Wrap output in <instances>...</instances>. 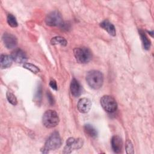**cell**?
<instances>
[{
    "instance_id": "obj_16",
    "label": "cell",
    "mask_w": 154,
    "mask_h": 154,
    "mask_svg": "<svg viewBox=\"0 0 154 154\" xmlns=\"http://www.w3.org/2000/svg\"><path fill=\"white\" fill-rule=\"evenodd\" d=\"M84 131L90 137L92 138H95L97 137V132L96 129L91 125L90 124H87L84 126Z\"/></svg>"
},
{
    "instance_id": "obj_5",
    "label": "cell",
    "mask_w": 154,
    "mask_h": 154,
    "mask_svg": "<svg viewBox=\"0 0 154 154\" xmlns=\"http://www.w3.org/2000/svg\"><path fill=\"white\" fill-rule=\"evenodd\" d=\"M103 109L108 112H113L117 108V103L116 100L111 96H103L100 100Z\"/></svg>"
},
{
    "instance_id": "obj_6",
    "label": "cell",
    "mask_w": 154,
    "mask_h": 154,
    "mask_svg": "<svg viewBox=\"0 0 154 154\" xmlns=\"http://www.w3.org/2000/svg\"><path fill=\"white\" fill-rule=\"evenodd\" d=\"M45 22L48 25L51 26H61L64 23L61 14L57 11H53L49 13L46 17Z\"/></svg>"
},
{
    "instance_id": "obj_9",
    "label": "cell",
    "mask_w": 154,
    "mask_h": 154,
    "mask_svg": "<svg viewBox=\"0 0 154 154\" xmlns=\"http://www.w3.org/2000/svg\"><path fill=\"white\" fill-rule=\"evenodd\" d=\"M11 57L13 61L17 63H25L27 57L25 53L20 49H14L11 54Z\"/></svg>"
},
{
    "instance_id": "obj_24",
    "label": "cell",
    "mask_w": 154,
    "mask_h": 154,
    "mask_svg": "<svg viewBox=\"0 0 154 154\" xmlns=\"http://www.w3.org/2000/svg\"><path fill=\"white\" fill-rule=\"evenodd\" d=\"M49 85L51 87V88L55 90H57V82L55 80H51L49 82Z\"/></svg>"
},
{
    "instance_id": "obj_19",
    "label": "cell",
    "mask_w": 154,
    "mask_h": 154,
    "mask_svg": "<svg viewBox=\"0 0 154 154\" xmlns=\"http://www.w3.org/2000/svg\"><path fill=\"white\" fill-rule=\"evenodd\" d=\"M7 23L8 24L13 27V28H15L17 26V20L16 19V17L11 14H8L7 17Z\"/></svg>"
},
{
    "instance_id": "obj_23",
    "label": "cell",
    "mask_w": 154,
    "mask_h": 154,
    "mask_svg": "<svg viewBox=\"0 0 154 154\" xmlns=\"http://www.w3.org/2000/svg\"><path fill=\"white\" fill-rule=\"evenodd\" d=\"M35 98H37V100L38 102H40L41 98H42V88L41 87H38L37 91L36 92L35 94Z\"/></svg>"
},
{
    "instance_id": "obj_4",
    "label": "cell",
    "mask_w": 154,
    "mask_h": 154,
    "mask_svg": "<svg viewBox=\"0 0 154 154\" xmlns=\"http://www.w3.org/2000/svg\"><path fill=\"white\" fill-rule=\"evenodd\" d=\"M73 53L76 61L79 63H87L89 62L92 58L91 51L85 47L76 48L73 50Z\"/></svg>"
},
{
    "instance_id": "obj_15",
    "label": "cell",
    "mask_w": 154,
    "mask_h": 154,
    "mask_svg": "<svg viewBox=\"0 0 154 154\" xmlns=\"http://www.w3.org/2000/svg\"><path fill=\"white\" fill-rule=\"evenodd\" d=\"M139 34L143 45V47L146 50H149L150 47V41L147 37L146 34H145L144 31L140 29L139 30Z\"/></svg>"
},
{
    "instance_id": "obj_10",
    "label": "cell",
    "mask_w": 154,
    "mask_h": 154,
    "mask_svg": "<svg viewBox=\"0 0 154 154\" xmlns=\"http://www.w3.org/2000/svg\"><path fill=\"white\" fill-rule=\"evenodd\" d=\"M91 107V102L88 98L80 99L78 102L77 108L78 111L81 113L88 112Z\"/></svg>"
},
{
    "instance_id": "obj_22",
    "label": "cell",
    "mask_w": 154,
    "mask_h": 154,
    "mask_svg": "<svg viewBox=\"0 0 154 154\" xmlns=\"http://www.w3.org/2000/svg\"><path fill=\"white\" fill-rule=\"evenodd\" d=\"M46 96H47V98H48V100L49 101V104L51 105H54V103H55V101H54V97H53L52 94L49 91H48L46 92Z\"/></svg>"
},
{
    "instance_id": "obj_21",
    "label": "cell",
    "mask_w": 154,
    "mask_h": 154,
    "mask_svg": "<svg viewBox=\"0 0 154 154\" xmlns=\"http://www.w3.org/2000/svg\"><path fill=\"white\" fill-rule=\"evenodd\" d=\"M125 148H126V152L127 153H134V147H133V145L131 143V141L129 140H128L126 142V146H125Z\"/></svg>"
},
{
    "instance_id": "obj_14",
    "label": "cell",
    "mask_w": 154,
    "mask_h": 154,
    "mask_svg": "<svg viewBox=\"0 0 154 154\" xmlns=\"http://www.w3.org/2000/svg\"><path fill=\"white\" fill-rule=\"evenodd\" d=\"M13 59L11 56H9L8 55L2 54L1 55L0 58V64H1V69H6L8 67H10L13 62Z\"/></svg>"
},
{
    "instance_id": "obj_11",
    "label": "cell",
    "mask_w": 154,
    "mask_h": 154,
    "mask_svg": "<svg viewBox=\"0 0 154 154\" xmlns=\"http://www.w3.org/2000/svg\"><path fill=\"white\" fill-rule=\"evenodd\" d=\"M70 92L71 94L75 97L79 96L81 94L82 88L79 82L75 78H73L70 83Z\"/></svg>"
},
{
    "instance_id": "obj_12",
    "label": "cell",
    "mask_w": 154,
    "mask_h": 154,
    "mask_svg": "<svg viewBox=\"0 0 154 154\" xmlns=\"http://www.w3.org/2000/svg\"><path fill=\"white\" fill-rule=\"evenodd\" d=\"M111 147L115 153H120L122 149V140L118 135H114L111 138Z\"/></svg>"
},
{
    "instance_id": "obj_1",
    "label": "cell",
    "mask_w": 154,
    "mask_h": 154,
    "mask_svg": "<svg viewBox=\"0 0 154 154\" xmlns=\"http://www.w3.org/2000/svg\"><path fill=\"white\" fill-rule=\"evenodd\" d=\"M86 81L91 88L97 90L100 88L103 85V76L98 70H91L86 75Z\"/></svg>"
},
{
    "instance_id": "obj_8",
    "label": "cell",
    "mask_w": 154,
    "mask_h": 154,
    "mask_svg": "<svg viewBox=\"0 0 154 154\" xmlns=\"http://www.w3.org/2000/svg\"><path fill=\"white\" fill-rule=\"evenodd\" d=\"M2 41L7 49H13L17 44V38L10 33H4L2 35Z\"/></svg>"
},
{
    "instance_id": "obj_17",
    "label": "cell",
    "mask_w": 154,
    "mask_h": 154,
    "mask_svg": "<svg viewBox=\"0 0 154 154\" xmlns=\"http://www.w3.org/2000/svg\"><path fill=\"white\" fill-rule=\"evenodd\" d=\"M51 43L52 45H60L61 46H65L67 45V41L63 37H60V36H56L53 37L51 40Z\"/></svg>"
},
{
    "instance_id": "obj_18",
    "label": "cell",
    "mask_w": 154,
    "mask_h": 154,
    "mask_svg": "<svg viewBox=\"0 0 154 154\" xmlns=\"http://www.w3.org/2000/svg\"><path fill=\"white\" fill-rule=\"evenodd\" d=\"M23 67L26 69H28L29 70V71L32 72V73H37L38 72H40V69L38 67H37L36 66L32 64H31V63H24L23 65Z\"/></svg>"
},
{
    "instance_id": "obj_3",
    "label": "cell",
    "mask_w": 154,
    "mask_h": 154,
    "mask_svg": "<svg viewBox=\"0 0 154 154\" xmlns=\"http://www.w3.org/2000/svg\"><path fill=\"white\" fill-rule=\"evenodd\" d=\"M42 122L47 128L55 127L59 123V117L57 113L54 110H47L43 115Z\"/></svg>"
},
{
    "instance_id": "obj_20",
    "label": "cell",
    "mask_w": 154,
    "mask_h": 154,
    "mask_svg": "<svg viewBox=\"0 0 154 154\" xmlns=\"http://www.w3.org/2000/svg\"><path fill=\"white\" fill-rule=\"evenodd\" d=\"M6 96H7V99L8 101L11 104H12L13 105H16L17 103V99H16V96H14V94H13L12 93H11L10 91H7Z\"/></svg>"
},
{
    "instance_id": "obj_2",
    "label": "cell",
    "mask_w": 154,
    "mask_h": 154,
    "mask_svg": "<svg viewBox=\"0 0 154 154\" xmlns=\"http://www.w3.org/2000/svg\"><path fill=\"white\" fill-rule=\"evenodd\" d=\"M61 143V139L58 132H54L46 140L42 151L43 153H48L49 150H55L59 148Z\"/></svg>"
},
{
    "instance_id": "obj_13",
    "label": "cell",
    "mask_w": 154,
    "mask_h": 154,
    "mask_svg": "<svg viewBox=\"0 0 154 154\" xmlns=\"http://www.w3.org/2000/svg\"><path fill=\"white\" fill-rule=\"evenodd\" d=\"M100 26L104 29L105 31H106L108 34L112 36H115L116 34V31L114 26L113 24H112L109 20H105L102 21L100 23Z\"/></svg>"
},
{
    "instance_id": "obj_7",
    "label": "cell",
    "mask_w": 154,
    "mask_h": 154,
    "mask_svg": "<svg viewBox=\"0 0 154 154\" xmlns=\"http://www.w3.org/2000/svg\"><path fill=\"white\" fill-rule=\"evenodd\" d=\"M83 144L84 141L82 138H78L75 139L73 137H70L66 141V144L64 148L63 153H71L73 150L80 149L82 146Z\"/></svg>"
}]
</instances>
